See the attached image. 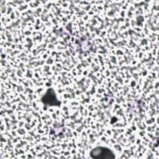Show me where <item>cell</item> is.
<instances>
[{"label":"cell","mask_w":159,"mask_h":159,"mask_svg":"<svg viewBox=\"0 0 159 159\" xmlns=\"http://www.w3.org/2000/svg\"><path fill=\"white\" fill-rule=\"evenodd\" d=\"M91 156L93 158L98 159H109L114 158V155L111 150L102 147L94 148L91 152Z\"/></svg>","instance_id":"obj_1"}]
</instances>
